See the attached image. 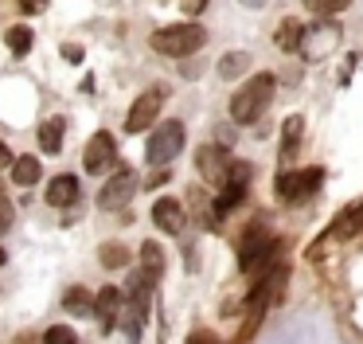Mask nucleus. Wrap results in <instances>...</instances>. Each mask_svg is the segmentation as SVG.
Segmentation results:
<instances>
[{
    "instance_id": "f03ea898",
    "label": "nucleus",
    "mask_w": 363,
    "mask_h": 344,
    "mask_svg": "<svg viewBox=\"0 0 363 344\" xmlns=\"http://www.w3.org/2000/svg\"><path fill=\"white\" fill-rule=\"evenodd\" d=\"M203 43H207V31L199 28V23H172V28L152 31V51L172 55V59H184V55H196Z\"/></svg>"
},
{
    "instance_id": "9b49d317",
    "label": "nucleus",
    "mask_w": 363,
    "mask_h": 344,
    "mask_svg": "<svg viewBox=\"0 0 363 344\" xmlns=\"http://www.w3.org/2000/svg\"><path fill=\"white\" fill-rule=\"evenodd\" d=\"M94 313H98V321H102V328L118 325V317H121V289L106 286L102 294L94 297Z\"/></svg>"
},
{
    "instance_id": "6e6552de",
    "label": "nucleus",
    "mask_w": 363,
    "mask_h": 344,
    "mask_svg": "<svg viewBox=\"0 0 363 344\" xmlns=\"http://www.w3.org/2000/svg\"><path fill=\"white\" fill-rule=\"evenodd\" d=\"M269 250H274V239H269V235L262 231V227H254V231L242 239V254H238L242 270H254V266H258L262 258H269Z\"/></svg>"
},
{
    "instance_id": "393cba45",
    "label": "nucleus",
    "mask_w": 363,
    "mask_h": 344,
    "mask_svg": "<svg viewBox=\"0 0 363 344\" xmlns=\"http://www.w3.org/2000/svg\"><path fill=\"white\" fill-rule=\"evenodd\" d=\"M301 125H305L301 117H289V122H285V153H289V149L301 141Z\"/></svg>"
},
{
    "instance_id": "412c9836",
    "label": "nucleus",
    "mask_w": 363,
    "mask_h": 344,
    "mask_svg": "<svg viewBox=\"0 0 363 344\" xmlns=\"http://www.w3.org/2000/svg\"><path fill=\"white\" fill-rule=\"evenodd\" d=\"M297 43H301V23L285 20L281 28H277V47H281V51H297Z\"/></svg>"
},
{
    "instance_id": "7ed1b4c3",
    "label": "nucleus",
    "mask_w": 363,
    "mask_h": 344,
    "mask_svg": "<svg viewBox=\"0 0 363 344\" xmlns=\"http://www.w3.org/2000/svg\"><path fill=\"white\" fill-rule=\"evenodd\" d=\"M180 149H184V125L168 122V125H160V129L149 137L145 156H149V164H168L172 156H180Z\"/></svg>"
},
{
    "instance_id": "1a4fd4ad",
    "label": "nucleus",
    "mask_w": 363,
    "mask_h": 344,
    "mask_svg": "<svg viewBox=\"0 0 363 344\" xmlns=\"http://www.w3.org/2000/svg\"><path fill=\"white\" fill-rule=\"evenodd\" d=\"M113 153H118V145L110 133H94L86 145V172H102L106 164H113Z\"/></svg>"
},
{
    "instance_id": "2f4dec72",
    "label": "nucleus",
    "mask_w": 363,
    "mask_h": 344,
    "mask_svg": "<svg viewBox=\"0 0 363 344\" xmlns=\"http://www.w3.org/2000/svg\"><path fill=\"white\" fill-rule=\"evenodd\" d=\"M4 262H9V250H4V247H0V266H4Z\"/></svg>"
},
{
    "instance_id": "cd10ccee",
    "label": "nucleus",
    "mask_w": 363,
    "mask_h": 344,
    "mask_svg": "<svg viewBox=\"0 0 363 344\" xmlns=\"http://www.w3.org/2000/svg\"><path fill=\"white\" fill-rule=\"evenodd\" d=\"M184 8H188L191 16H199V12H203V8H207V0H184Z\"/></svg>"
},
{
    "instance_id": "a211bd4d",
    "label": "nucleus",
    "mask_w": 363,
    "mask_h": 344,
    "mask_svg": "<svg viewBox=\"0 0 363 344\" xmlns=\"http://www.w3.org/2000/svg\"><path fill=\"white\" fill-rule=\"evenodd\" d=\"M141 266H145L149 278H160V270H164V254H160L157 242H145V247H141Z\"/></svg>"
},
{
    "instance_id": "c756f323",
    "label": "nucleus",
    "mask_w": 363,
    "mask_h": 344,
    "mask_svg": "<svg viewBox=\"0 0 363 344\" xmlns=\"http://www.w3.org/2000/svg\"><path fill=\"white\" fill-rule=\"evenodd\" d=\"M12 161V153H9V145H4V141H0V168H4V164Z\"/></svg>"
},
{
    "instance_id": "b1692460",
    "label": "nucleus",
    "mask_w": 363,
    "mask_h": 344,
    "mask_svg": "<svg viewBox=\"0 0 363 344\" xmlns=\"http://www.w3.org/2000/svg\"><path fill=\"white\" fill-rule=\"evenodd\" d=\"M102 262L106 266H125L129 262V250L118 247V242H110V247H102Z\"/></svg>"
},
{
    "instance_id": "f8f14e48",
    "label": "nucleus",
    "mask_w": 363,
    "mask_h": 344,
    "mask_svg": "<svg viewBox=\"0 0 363 344\" xmlns=\"http://www.w3.org/2000/svg\"><path fill=\"white\" fill-rule=\"evenodd\" d=\"M230 168V156L223 153V149H199V172H203L207 180H215V184H223V176H227Z\"/></svg>"
},
{
    "instance_id": "0eeeda50",
    "label": "nucleus",
    "mask_w": 363,
    "mask_h": 344,
    "mask_svg": "<svg viewBox=\"0 0 363 344\" xmlns=\"http://www.w3.org/2000/svg\"><path fill=\"white\" fill-rule=\"evenodd\" d=\"M157 114H160V90L137 94L133 109H129V117H125V129L129 133H145L152 122H157Z\"/></svg>"
},
{
    "instance_id": "aec40b11",
    "label": "nucleus",
    "mask_w": 363,
    "mask_h": 344,
    "mask_svg": "<svg viewBox=\"0 0 363 344\" xmlns=\"http://www.w3.org/2000/svg\"><path fill=\"white\" fill-rule=\"evenodd\" d=\"M4 43H9L16 55H28V51H32V28H24V23H16V28H12L9 36H4Z\"/></svg>"
},
{
    "instance_id": "2eb2a0df",
    "label": "nucleus",
    "mask_w": 363,
    "mask_h": 344,
    "mask_svg": "<svg viewBox=\"0 0 363 344\" xmlns=\"http://www.w3.org/2000/svg\"><path fill=\"white\" fill-rule=\"evenodd\" d=\"M12 180H16L20 188L35 184V180H40V161H35V156H20V161L12 164Z\"/></svg>"
},
{
    "instance_id": "473e14b6",
    "label": "nucleus",
    "mask_w": 363,
    "mask_h": 344,
    "mask_svg": "<svg viewBox=\"0 0 363 344\" xmlns=\"http://www.w3.org/2000/svg\"><path fill=\"white\" fill-rule=\"evenodd\" d=\"M191 344H207V336H191Z\"/></svg>"
},
{
    "instance_id": "a878e982",
    "label": "nucleus",
    "mask_w": 363,
    "mask_h": 344,
    "mask_svg": "<svg viewBox=\"0 0 363 344\" xmlns=\"http://www.w3.org/2000/svg\"><path fill=\"white\" fill-rule=\"evenodd\" d=\"M0 188H4V184H0ZM9 227H12V203L4 200V192H0V231H9Z\"/></svg>"
},
{
    "instance_id": "6ab92c4d",
    "label": "nucleus",
    "mask_w": 363,
    "mask_h": 344,
    "mask_svg": "<svg viewBox=\"0 0 363 344\" xmlns=\"http://www.w3.org/2000/svg\"><path fill=\"white\" fill-rule=\"evenodd\" d=\"M340 219H344V223H336V227H332V235H340V239L355 235V231L363 227V203H355V208H352V211H344Z\"/></svg>"
},
{
    "instance_id": "7c9ffc66",
    "label": "nucleus",
    "mask_w": 363,
    "mask_h": 344,
    "mask_svg": "<svg viewBox=\"0 0 363 344\" xmlns=\"http://www.w3.org/2000/svg\"><path fill=\"white\" fill-rule=\"evenodd\" d=\"M242 4H250V8H262V4H266V0H242Z\"/></svg>"
},
{
    "instance_id": "20e7f679",
    "label": "nucleus",
    "mask_w": 363,
    "mask_h": 344,
    "mask_svg": "<svg viewBox=\"0 0 363 344\" xmlns=\"http://www.w3.org/2000/svg\"><path fill=\"white\" fill-rule=\"evenodd\" d=\"M133 192H137V172L133 168H118L110 180H106L102 192H98V208L118 211V208H125V203L133 200Z\"/></svg>"
},
{
    "instance_id": "4be33fe9",
    "label": "nucleus",
    "mask_w": 363,
    "mask_h": 344,
    "mask_svg": "<svg viewBox=\"0 0 363 344\" xmlns=\"http://www.w3.org/2000/svg\"><path fill=\"white\" fill-rule=\"evenodd\" d=\"M308 4V12H316V16H332V12H344L352 0H305Z\"/></svg>"
},
{
    "instance_id": "f3484780",
    "label": "nucleus",
    "mask_w": 363,
    "mask_h": 344,
    "mask_svg": "<svg viewBox=\"0 0 363 344\" xmlns=\"http://www.w3.org/2000/svg\"><path fill=\"white\" fill-rule=\"evenodd\" d=\"M63 305H67L71 313H79V317H86V313H94V297H90L86 289H79V286H74V289H67Z\"/></svg>"
},
{
    "instance_id": "9d476101",
    "label": "nucleus",
    "mask_w": 363,
    "mask_h": 344,
    "mask_svg": "<svg viewBox=\"0 0 363 344\" xmlns=\"http://www.w3.org/2000/svg\"><path fill=\"white\" fill-rule=\"evenodd\" d=\"M152 219H157V227H160V231H168V235H180L184 231V208L176 200H157V203H152Z\"/></svg>"
},
{
    "instance_id": "4468645a",
    "label": "nucleus",
    "mask_w": 363,
    "mask_h": 344,
    "mask_svg": "<svg viewBox=\"0 0 363 344\" xmlns=\"http://www.w3.org/2000/svg\"><path fill=\"white\" fill-rule=\"evenodd\" d=\"M63 117H51L48 125L40 129V145H43V153H59L63 149Z\"/></svg>"
},
{
    "instance_id": "f257e3e1",
    "label": "nucleus",
    "mask_w": 363,
    "mask_h": 344,
    "mask_svg": "<svg viewBox=\"0 0 363 344\" xmlns=\"http://www.w3.org/2000/svg\"><path fill=\"white\" fill-rule=\"evenodd\" d=\"M269 98H274V75H254L250 82L230 98V117H235L238 125L258 122V117L266 114Z\"/></svg>"
},
{
    "instance_id": "5701e85b",
    "label": "nucleus",
    "mask_w": 363,
    "mask_h": 344,
    "mask_svg": "<svg viewBox=\"0 0 363 344\" xmlns=\"http://www.w3.org/2000/svg\"><path fill=\"white\" fill-rule=\"evenodd\" d=\"M43 344H79V336H74V328H67V325H51L48 336H43Z\"/></svg>"
},
{
    "instance_id": "39448f33",
    "label": "nucleus",
    "mask_w": 363,
    "mask_h": 344,
    "mask_svg": "<svg viewBox=\"0 0 363 344\" xmlns=\"http://www.w3.org/2000/svg\"><path fill=\"white\" fill-rule=\"evenodd\" d=\"M324 172L320 168H301V172H285V176H277V195H281L285 203H301L308 200V195L320 188Z\"/></svg>"
},
{
    "instance_id": "bb28decb",
    "label": "nucleus",
    "mask_w": 363,
    "mask_h": 344,
    "mask_svg": "<svg viewBox=\"0 0 363 344\" xmlns=\"http://www.w3.org/2000/svg\"><path fill=\"white\" fill-rule=\"evenodd\" d=\"M20 8H24V12H43L48 0H20Z\"/></svg>"
},
{
    "instance_id": "ddd939ff",
    "label": "nucleus",
    "mask_w": 363,
    "mask_h": 344,
    "mask_svg": "<svg viewBox=\"0 0 363 344\" xmlns=\"http://www.w3.org/2000/svg\"><path fill=\"white\" fill-rule=\"evenodd\" d=\"M74 200H79V180H74L71 172H63V176L51 180V188H48L51 208H67V203H74Z\"/></svg>"
},
{
    "instance_id": "dca6fc26",
    "label": "nucleus",
    "mask_w": 363,
    "mask_h": 344,
    "mask_svg": "<svg viewBox=\"0 0 363 344\" xmlns=\"http://www.w3.org/2000/svg\"><path fill=\"white\" fill-rule=\"evenodd\" d=\"M246 67H250V55H246V51H227L219 59V75L223 78H238Z\"/></svg>"
},
{
    "instance_id": "c85d7f7f",
    "label": "nucleus",
    "mask_w": 363,
    "mask_h": 344,
    "mask_svg": "<svg viewBox=\"0 0 363 344\" xmlns=\"http://www.w3.org/2000/svg\"><path fill=\"white\" fill-rule=\"evenodd\" d=\"M63 55H67V59L79 63V59H82V47H71V43H67V47H63Z\"/></svg>"
},
{
    "instance_id": "423d86ee",
    "label": "nucleus",
    "mask_w": 363,
    "mask_h": 344,
    "mask_svg": "<svg viewBox=\"0 0 363 344\" xmlns=\"http://www.w3.org/2000/svg\"><path fill=\"white\" fill-rule=\"evenodd\" d=\"M336 43H340V28L336 23H320V28H301V43L297 47L308 55V59H324Z\"/></svg>"
}]
</instances>
